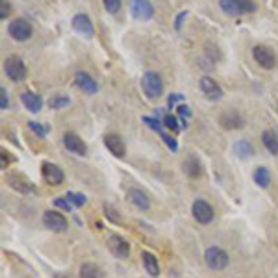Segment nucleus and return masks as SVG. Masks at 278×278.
Here are the masks:
<instances>
[{
	"label": "nucleus",
	"instance_id": "42",
	"mask_svg": "<svg viewBox=\"0 0 278 278\" xmlns=\"http://www.w3.org/2000/svg\"><path fill=\"white\" fill-rule=\"evenodd\" d=\"M56 278H69V277H65V275H62V273H56Z\"/></svg>",
	"mask_w": 278,
	"mask_h": 278
},
{
	"label": "nucleus",
	"instance_id": "6",
	"mask_svg": "<svg viewBox=\"0 0 278 278\" xmlns=\"http://www.w3.org/2000/svg\"><path fill=\"white\" fill-rule=\"evenodd\" d=\"M43 225L52 232H67V228H69L67 219L56 210H47L43 213Z\"/></svg>",
	"mask_w": 278,
	"mask_h": 278
},
{
	"label": "nucleus",
	"instance_id": "14",
	"mask_svg": "<svg viewBox=\"0 0 278 278\" xmlns=\"http://www.w3.org/2000/svg\"><path fill=\"white\" fill-rule=\"evenodd\" d=\"M104 145L106 148L115 156V158H124L126 156V145L121 139V135L117 134H108L104 137Z\"/></svg>",
	"mask_w": 278,
	"mask_h": 278
},
{
	"label": "nucleus",
	"instance_id": "11",
	"mask_svg": "<svg viewBox=\"0 0 278 278\" xmlns=\"http://www.w3.org/2000/svg\"><path fill=\"white\" fill-rule=\"evenodd\" d=\"M198 87H200V91L204 93L206 98H210V100H219V98L223 97L221 85H219L213 78H210V76H202V78L198 80Z\"/></svg>",
	"mask_w": 278,
	"mask_h": 278
},
{
	"label": "nucleus",
	"instance_id": "17",
	"mask_svg": "<svg viewBox=\"0 0 278 278\" xmlns=\"http://www.w3.org/2000/svg\"><path fill=\"white\" fill-rule=\"evenodd\" d=\"M63 145H65L67 150H71L72 154H76V156H85V152H87V145L83 143L76 134L63 135Z\"/></svg>",
	"mask_w": 278,
	"mask_h": 278
},
{
	"label": "nucleus",
	"instance_id": "7",
	"mask_svg": "<svg viewBox=\"0 0 278 278\" xmlns=\"http://www.w3.org/2000/svg\"><path fill=\"white\" fill-rule=\"evenodd\" d=\"M191 213H193L196 223H200V225H210V223L213 221V217H215L213 208L210 206L206 200H202V198H198V200L193 202Z\"/></svg>",
	"mask_w": 278,
	"mask_h": 278
},
{
	"label": "nucleus",
	"instance_id": "18",
	"mask_svg": "<svg viewBox=\"0 0 278 278\" xmlns=\"http://www.w3.org/2000/svg\"><path fill=\"white\" fill-rule=\"evenodd\" d=\"M143 123H147L150 128H152V130H154V132H158V134L162 135V139H164L165 145H167L171 150H176V148H178V145H176L175 139H173L169 134H165V130L162 128V123L158 121V117H156V119H154V117H143Z\"/></svg>",
	"mask_w": 278,
	"mask_h": 278
},
{
	"label": "nucleus",
	"instance_id": "23",
	"mask_svg": "<svg viewBox=\"0 0 278 278\" xmlns=\"http://www.w3.org/2000/svg\"><path fill=\"white\" fill-rule=\"evenodd\" d=\"M262 143H263V147L267 148L271 154H278V134L275 130H265L262 134Z\"/></svg>",
	"mask_w": 278,
	"mask_h": 278
},
{
	"label": "nucleus",
	"instance_id": "33",
	"mask_svg": "<svg viewBox=\"0 0 278 278\" xmlns=\"http://www.w3.org/2000/svg\"><path fill=\"white\" fill-rule=\"evenodd\" d=\"M28 126H30L32 132H35L39 137H45V135H47V132H49V128H47V126H41V124L35 123V121H30V123H28Z\"/></svg>",
	"mask_w": 278,
	"mask_h": 278
},
{
	"label": "nucleus",
	"instance_id": "35",
	"mask_svg": "<svg viewBox=\"0 0 278 278\" xmlns=\"http://www.w3.org/2000/svg\"><path fill=\"white\" fill-rule=\"evenodd\" d=\"M54 204H56L58 208H62V210H65V212H71L72 208H74L71 202H69V200H65L63 196H58V198H54Z\"/></svg>",
	"mask_w": 278,
	"mask_h": 278
},
{
	"label": "nucleus",
	"instance_id": "9",
	"mask_svg": "<svg viewBox=\"0 0 278 278\" xmlns=\"http://www.w3.org/2000/svg\"><path fill=\"white\" fill-rule=\"evenodd\" d=\"M252 58H254V62H256L262 69H273V67L277 65L275 54L269 50L267 47H262V45H256V47L252 49Z\"/></svg>",
	"mask_w": 278,
	"mask_h": 278
},
{
	"label": "nucleus",
	"instance_id": "43",
	"mask_svg": "<svg viewBox=\"0 0 278 278\" xmlns=\"http://www.w3.org/2000/svg\"><path fill=\"white\" fill-rule=\"evenodd\" d=\"M277 112H278V108H277Z\"/></svg>",
	"mask_w": 278,
	"mask_h": 278
},
{
	"label": "nucleus",
	"instance_id": "27",
	"mask_svg": "<svg viewBox=\"0 0 278 278\" xmlns=\"http://www.w3.org/2000/svg\"><path fill=\"white\" fill-rule=\"evenodd\" d=\"M254 182H256L260 187H269L271 184V173H269L267 167H258L256 171H254Z\"/></svg>",
	"mask_w": 278,
	"mask_h": 278
},
{
	"label": "nucleus",
	"instance_id": "20",
	"mask_svg": "<svg viewBox=\"0 0 278 278\" xmlns=\"http://www.w3.org/2000/svg\"><path fill=\"white\" fill-rule=\"evenodd\" d=\"M128 200L134 204L137 210H141V212H147V210H150V200H148V196L145 195L141 189H128Z\"/></svg>",
	"mask_w": 278,
	"mask_h": 278
},
{
	"label": "nucleus",
	"instance_id": "15",
	"mask_svg": "<svg viewBox=\"0 0 278 278\" xmlns=\"http://www.w3.org/2000/svg\"><path fill=\"white\" fill-rule=\"evenodd\" d=\"M72 28H74V32L82 33L83 37H93V35H95V28H93L91 19H89L87 15H83V13L74 15V19H72Z\"/></svg>",
	"mask_w": 278,
	"mask_h": 278
},
{
	"label": "nucleus",
	"instance_id": "2",
	"mask_svg": "<svg viewBox=\"0 0 278 278\" xmlns=\"http://www.w3.org/2000/svg\"><path fill=\"white\" fill-rule=\"evenodd\" d=\"M228 254L221 247H210L204 252V262L210 269L213 271H223L228 265Z\"/></svg>",
	"mask_w": 278,
	"mask_h": 278
},
{
	"label": "nucleus",
	"instance_id": "10",
	"mask_svg": "<svg viewBox=\"0 0 278 278\" xmlns=\"http://www.w3.org/2000/svg\"><path fill=\"white\" fill-rule=\"evenodd\" d=\"M219 124L223 128H227V130H239V128H243L245 119L236 110H227V112H223L219 115Z\"/></svg>",
	"mask_w": 278,
	"mask_h": 278
},
{
	"label": "nucleus",
	"instance_id": "24",
	"mask_svg": "<svg viewBox=\"0 0 278 278\" xmlns=\"http://www.w3.org/2000/svg\"><path fill=\"white\" fill-rule=\"evenodd\" d=\"M80 278H104V273L98 265L85 262L80 265Z\"/></svg>",
	"mask_w": 278,
	"mask_h": 278
},
{
	"label": "nucleus",
	"instance_id": "1",
	"mask_svg": "<svg viewBox=\"0 0 278 278\" xmlns=\"http://www.w3.org/2000/svg\"><path fill=\"white\" fill-rule=\"evenodd\" d=\"M141 85H143V91L148 98H158L164 95V82L160 78V74L148 71L143 74L141 78Z\"/></svg>",
	"mask_w": 278,
	"mask_h": 278
},
{
	"label": "nucleus",
	"instance_id": "25",
	"mask_svg": "<svg viewBox=\"0 0 278 278\" xmlns=\"http://www.w3.org/2000/svg\"><path fill=\"white\" fill-rule=\"evenodd\" d=\"M219 6H221V10L225 11L227 15H230V17L243 15V10H241V6H239L237 0H219Z\"/></svg>",
	"mask_w": 278,
	"mask_h": 278
},
{
	"label": "nucleus",
	"instance_id": "22",
	"mask_svg": "<svg viewBox=\"0 0 278 278\" xmlns=\"http://www.w3.org/2000/svg\"><path fill=\"white\" fill-rule=\"evenodd\" d=\"M141 262H143L145 271H147L150 277H158V275H160V265H158V260H156L154 254L143 250V252H141Z\"/></svg>",
	"mask_w": 278,
	"mask_h": 278
},
{
	"label": "nucleus",
	"instance_id": "28",
	"mask_svg": "<svg viewBox=\"0 0 278 278\" xmlns=\"http://www.w3.org/2000/svg\"><path fill=\"white\" fill-rule=\"evenodd\" d=\"M69 102H71V100H69L67 95H54L50 100H49V106H50L52 110H62V108H65Z\"/></svg>",
	"mask_w": 278,
	"mask_h": 278
},
{
	"label": "nucleus",
	"instance_id": "31",
	"mask_svg": "<svg viewBox=\"0 0 278 278\" xmlns=\"http://www.w3.org/2000/svg\"><path fill=\"white\" fill-rule=\"evenodd\" d=\"M164 126H165V128H169L171 132H178V130H180V126H178V121H176L175 115H165V117H164Z\"/></svg>",
	"mask_w": 278,
	"mask_h": 278
},
{
	"label": "nucleus",
	"instance_id": "38",
	"mask_svg": "<svg viewBox=\"0 0 278 278\" xmlns=\"http://www.w3.org/2000/svg\"><path fill=\"white\" fill-rule=\"evenodd\" d=\"M185 17H187V11H182V13L176 17V22H175L176 30H180V28H182V21H184Z\"/></svg>",
	"mask_w": 278,
	"mask_h": 278
},
{
	"label": "nucleus",
	"instance_id": "3",
	"mask_svg": "<svg viewBox=\"0 0 278 278\" xmlns=\"http://www.w3.org/2000/svg\"><path fill=\"white\" fill-rule=\"evenodd\" d=\"M8 33L15 41H28L33 35V28L26 19H15L8 24Z\"/></svg>",
	"mask_w": 278,
	"mask_h": 278
},
{
	"label": "nucleus",
	"instance_id": "36",
	"mask_svg": "<svg viewBox=\"0 0 278 278\" xmlns=\"http://www.w3.org/2000/svg\"><path fill=\"white\" fill-rule=\"evenodd\" d=\"M10 11H11V8H10V2H6V0H2L0 2V19L4 21L8 15H10Z\"/></svg>",
	"mask_w": 278,
	"mask_h": 278
},
{
	"label": "nucleus",
	"instance_id": "5",
	"mask_svg": "<svg viewBox=\"0 0 278 278\" xmlns=\"http://www.w3.org/2000/svg\"><path fill=\"white\" fill-rule=\"evenodd\" d=\"M130 13L137 21H150L154 17V6L150 0H130Z\"/></svg>",
	"mask_w": 278,
	"mask_h": 278
},
{
	"label": "nucleus",
	"instance_id": "26",
	"mask_svg": "<svg viewBox=\"0 0 278 278\" xmlns=\"http://www.w3.org/2000/svg\"><path fill=\"white\" fill-rule=\"evenodd\" d=\"M234 152H236L239 158H248V156L254 154V147H252V143L247 141V139H239V141L234 143Z\"/></svg>",
	"mask_w": 278,
	"mask_h": 278
},
{
	"label": "nucleus",
	"instance_id": "4",
	"mask_svg": "<svg viewBox=\"0 0 278 278\" xmlns=\"http://www.w3.org/2000/svg\"><path fill=\"white\" fill-rule=\"evenodd\" d=\"M4 72L8 74V78L13 82H21L26 78V65L21 58L17 56H10L6 62H4Z\"/></svg>",
	"mask_w": 278,
	"mask_h": 278
},
{
	"label": "nucleus",
	"instance_id": "29",
	"mask_svg": "<svg viewBox=\"0 0 278 278\" xmlns=\"http://www.w3.org/2000/svg\"><path fill=\"white\" fill-rule=\"evenodd\" d=\"M69 202H71L74 208H82L85 202H87V198H85V195H82V193H67V196H65Z\"/></svg>",
	"mask_w": 278,
	"mask_h": 278
},
{
	"label": "nucleus",
	"instance_id": "37",
	"mask_svg": "<svg viewBox=\"0 0 278 278\" xmlns=\"http://www.w3.org/2000/svg\"><path fill=\"white\" fill-rule=\"evenodd\" d=\"M8 93H6V87H0V108L2 110H8Z\"/></svg>",
	"mask_w": 278,
	"mask_h": 278
},
{
	"label": "nucleus",
	"instance_id": "12",
	"mask_svg": "<svg viewBox=\"0 0 278 278\" xmlns=\"http://www.w3.org/2000/svg\"><path fill=\"white\" fill-rule=\"evenodd\" d=\"M41 173H43L45 182L49 185H60L63 184V180H65V175H63L62 169H60L58 165L49 164V162L41 165Z\"/></svg>",
	"mask_w": 278,
	"mask_h": 278
},
{
	"label": "nucleus",
	"instance_id": "40",
	"mask_svg": "<svg viewBox=\"0 0 278 278\" xmlns=\"http://www.w3.org/2000/svg\"><path fill=\"white\" fill-rule=\"evenodd\" d=\"M10 156H8V152H6V150H2V169H4V171H6V169H8V165H10Z\"/></svg>",
	"mask_w": 278,
	"mask_h": 278
},
{
	"label": "nucleus",
	"instance_id": "39",
	"mask_svg": "<svg viewBox=\"0 0 278 278\" xmlns=\"http://www.w3.org/2000/svg\"><path fill=\"white\" fill-rule=\"evenodd\" d=\"M182 98H184V97H182V95H178V93L171 95V97H169V108H173V106H175V102L182 100Z\"/></svg>",
	"mask_w": 278,
	"mask_h": 278
},
{
	"label": "nucleus",
	"instance_id": "32",
	"mask_svg": "<svg viewBox=\"0 0 278 278\" xmlns=\"http://www.w3.org/2000/svg\"><path fill=\"white\" fill-rule=\"evenodd\" d=\"M104 213L106 217L112 221V223H121V215L117 213V210L114 206H110V204H104Z\"/></svg>",
	"mask_w": 278,
	"mask_h": 278
},
{
	"label": "nucleus",
	"instance_id": "21",
	"mask_svg": "<svg viewBox=\"0 0 278 278\" xmlns=\"http://www.w3.org/2000/svg\"><path fill=\"white\" fill-rule=\"evenodd\" d=\"M182 171L189 178H198V176H202V165H200V162L196 160L195 156H189L182 164Z\"/></svg>",
	"mask_w": 278,
	"mask_h": 278
},
{
	"label": "nucleus",
	"instance_id": "13",
	"mask_svg": "<svg viewBox=\"0 0 278 278\" xmlns=\"http://www.w3.org/2000/svg\"><path fill=\"white\" fill-rule=\"evenodd\" d=\"M6 182L10 187H13L15 191H19L22 195H26V193H33L35 189H33V184H32L28 178H24L22 175H17V173H10V175L6 176Z\"/></svg>",
	"mask_w": 278,
	"mask_h": 278
},
{
	"label": "nucleus",
	"instance_id": "19",
	"mask_svg": "<svg viewBox=\"0 0 278 278\" xmlns=\"http://www.w3.org/2000/svg\"><path fill=\"white\" fill-rule=\"evenodd\" d=\"M21 102L24 104V108H26L28 112H32V114L41 112V108H43L41 97H39L37 93H32V91L21 93Z\"/></svg>",
	"mask_w": 278,
	"mask_h": 278
},
{
	"label": "nucleus",
	"instance_id": "8",
	"mask_svg": "<svg viewBox=\"0 0 278 278\" xmlns=\"http://www.w3.org/2000/svg\"><path fill=\"white\" fill-rule=\"evenodd\" d=\"M108 250L114 254L115 258H121V260H124V258L130 256V243L124 239L123 236H117V234H114V236L108 237Z\"/></svg>",
	"mask_w": 278,
	"mask_h": 278
},
{
	"label": "nucleus",
	"instance_id": "30",
	"mask_svg": "<svg viewBox=\"0 0 278 278\" xmlns=\"http://www.w3.org/2000/svg\"><path fill=\"white\" fill-rule=\"evenodd\" d=\"M102 2L108 13H117L121 10V6H123V0H102Z\"/></svg>",
	"mask_w": 278,
	"mask_h": 278
},
{
	"label": "nucleus",
	"instance_id": "34",
	"mask_svg": "<svg viewBox=\"0 0 278 278\" xmlns=\"http://www.w3.org/2000/svg\"><path fill=\"white\" fill-rule=\"evenodd\" d=\"M237 2H239L243 13H252V11H256V4H254L252 0H237Z\"/></svg>",
	"mask_w": 278,
	"mask_h": 278
},
{
	"label": "nucleus",
	"instance_id": "41",
	"mask_svg": "<svg viewBox=\"0 0 278 278\" xmlns=\"http://www.w3.org/2000/svg\"><path fill=\"white\" fill-rule=\"evenodd\" d=\"M178 114H180V117L184 119V117H189L191 112H189V108H187V106H178Z\"/></svg>",
	"mask_w": 278,
	"mask_h": 278
},
{
	"label": "nucleus",
	"instance_id": "16",
	"mask_svg": "<svg viewBox=\"0 0 278 278\" xmlns=\"http://www.w3.org/2000/svg\"><path fill=\"white\" fill-rule=\"evenodd\" d=\"M74 82L76 85L82 89V91L89 93V95H95V93L98 91V83L97 80H93L91 74H87L85 71H78L74 74Z\"/></svg>",
	"mask_w": 278,
	"mask_h": 278
}]
</instances>
